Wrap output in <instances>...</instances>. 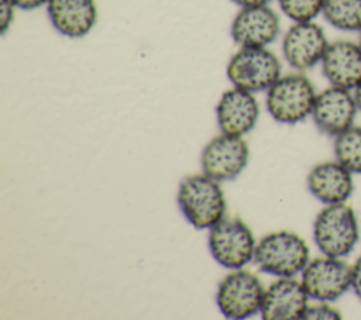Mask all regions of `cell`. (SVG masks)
<instances>
[{
    "label": "cell",
    "instance_id": "cell-1",
    "mask_svg": "<svg viewBox=\"0 0 361 320\" xmlns=\"http://www.w3.org/2000/svg\"><path fill=\"white\" fill-rule=\"evenodd\" d=\"M178 204L185 219L197 230L219 223L227 207L219 180L204 172L183 178L178 189Z\"/></svg>",
    "mask_w": 361,
    "mask_h": 320
},
{
    "label": "cell",
    "instance_id": "cell-2",
    "mask_svg": "<svg viewBox=\"0 0 361 320\" xmlns=\"http://www.w3.org/2000/svg\"><path fill=\"white\" fill-rule=\"evenodd\" d=\"M310 257L306 241L293 231H274L264 235L255 247L254 262L267 273L295 276L305 269Z\"/></svg>",
    "mask_w": 361,
    "mask_h": 320
},
{
    "label": "cell",
    "instance_id": "cell-3",
    "mask_svg": "<svg viewBox=\"0 0 361 320\" xmlns=\"http://www.w3.org/2000/svg\"><path fill=\"white\" fill-rule=\"evenodd\" d=\"M360 227L355 211L345 202L326 204L313 223V240L323 255L347 257L355 247Z\"/></svg>",
    "mask_w": 361,
    "mask_h": 320
},
{
    "label": "cell",
    "instance_id": "cell-4",
    "mask_svg": "<svg viewBox=\"0 0 361 320\" xmlns=\"http://www.w3.org/2000/svg\"><path fill=\"white\" fill-rule=\"evenodd\" d=\"M316 94L312 80L303 72L281 75L267 90V110L278 123L296 124L312 116Z\"/></svg>",
    "mask_w": 361,
    "mask_h": 320
},
{
    "label": "cell",
    "instance_id": "cell-5",
    "mask_svg": "<svg viewBox=\"0 0 361 320\" xmlns=\"http://www.w3.org/2000/svg\"><path fill=\"white\" fill-rule=\"evenodd\" d=\"M226 73L234 87L258 93L267 92L281 78L282 65L267 47H240L231 55Z\"/></svg>",
    "mask_w": 361,
    "mask_h": 320
},
{
    "label": "cell",
    "instance_id": "cell-6",
    "mask_svg": "<svg viewBox=\"0 0 361 320\" xmlns=\"http://www.w3.org/2000/svg\"><path fill=\"white\" fill-rule=\"evenodd\" d=\"M209 250L224 268H244L255 252V238L251 228L238 217H223L209 228Z\"/></svg>",
    "mask_w": 361,
    "mask_h": 320
},
{
    "label": "cell",
    "instance_id": "cell-7",
    "mask_svg": "<svg viewBox=\"0 0 361 320\" xmlns=\"http://www.w3.org/2000/svg\"><path fill=\"white\" fill-rule=\"evenodd\" d=\"M264 292L262 283L252 272L243 268L231 269L219 283L216 302L224 317L248 319L261 312Z\"/></svg>",
    "mask_w": 361,
    "mask_h": 320
},
{
    "label": "cell",
    "instance_id": "cell-8",
    "mask_svg": "<svg viewBox=\"0 0 361 320\" xmlns=\"http://www.w3.org/2000/svg\"><path fill=\"white\" fill-rule=\"evenodd\" d=\"M300 281L310 299L334 302L351 288V265L344 258L323 255L307 262Z\"/></svg>",
    "mask_w": 361,
    "mask_h": 320
},
{
    "label": "cell",
    "instance_id": "cell-9",
    "mask_svg": "<svg viewBox=\"0 0 361 320\" xmlns=\"http://www.w3.org/2000/svg\"><path fill=\"white\" fill-rule=\"evenodd\" d=\"M329 39L316 21L293 23L283 34L282 55L298 72H306L322 62Z\"/></svg>",
    "mask_w": 361,
    "mask_h": 320
},
{
    "label": "cell",
    "instance_id": "cell-10",
    "mask_svg": "<svg viewBox=\"0 0 361 320\" xmlns=\"http://www.w3.org/2000/svg\"><path fill=\"white\" fill-rule=\"evenodd\" d=\"M248 155V144L243 137L221 133L203 148L202 169L219 182L233 180L247 166Z\"/></svg>",
    "mask_w": 361,
    "mask_h": 320
},
{
    "label": "cell",
    "instance_id": "cell-11",
    "mask_svg": "<svg viewBox=\"0 0 361 320\" xmlns=\"http://www.w3.org/2000/svg\"><path fill=\"white\" fill-rule=\"evenodd\" d=\"M357 113L353 90L330 85L316 94L312 118L322 133L337 137L354 125Z\"/></svg>",
    "mask_w": 361,
    "mask_h": 320
},
{
    "label": "cell",
    "instance_id": "cell-12",
    "mask_svg": "<svg viewBox=\"0 0 361 320\" xmlns=\"http://www.w3.org/2000/svg\"><path fill=\"white\" fill-rule=\"evenodd\" d=\"M279 32V17L268 4L240 8L230 25V35L240 47H268Z\"/></svg>",
    "mask_w": 361,
    "mask_h": 320
},
{
    "label": "cell",
    "instance_id": "cell-13",
    "mask_svg": "<svg viewBox=\"0 0 361 320\" xmlns=\"http://www.w3.org/2000/svg\"><path fill=\"white\" fill-rule=\"evenodd\" d=\"M309 299L302 281L279 276L265 289L259 313L264 320H299L303 319Z\"/></svg>",
    "mask_w": 361,
    "mask_h": 320
},
{
    "label": "cell",
    "instance_id": "cell-14",
    "mask_svg": "<svg viewBox=\"0 0 361 320\" xmlns=\"http://www.w3.org/2000/svg\"><path fill=\"white\" fill-rule=\"evenodd\" d=\"M259 116L254 93L234 87L226 90L216 106V118L223 134L243 137L250 133Z\"/></svg>",
    "mask_w": 361,
    "mask_h": 320
},
{
    "label": "cell",
    "instance_id": "cell-15",
    "mask_svg": "<svg viewBox=\"0 0 361 320\" xmlns=\"http://www.w3.org/2000/svg\"><path fill=\"white\" fill-rule=\"evenodd\" d=\"M320 68L330 85L354 90L361 82V45L350 39L329 42Z\"/></svg>",
    "mask_w": 361,
    "mask_h": 320
},
{
    "label": "cell",
    "instance_id": "cell-16",
    "mask_svg": "<svg viewBox=\"0 0 361 320\" xmlns=\"http://www.w3.org/2000/svg\"><path fill=\"white\" fill-rule=\"evenodd\" d=\"M306 183L309 192L324 204L347 202L354 190L353 172L337 159L314 165Z\"/></svg>",
    "mask_w": 361,
    "mask_h": 320
},
{
    "label": "cell",
    "instance_id": "cell-17",
    "mask_svg": "<svg viewBox=\"0 0 361 320\" xmlns=\"http://www.w3.org/2000/svg\"><path fill=\"white\" fill-rule=\"evenodd\" d=\"M45 7L52 27L68 38L87 35L97 21L94 0H48Z\"/></svg>",
    "mask_w": 361,
    "mask_h": 320
},
{
    "label": "cell",
    "instance_id": "cell-18",
    "mask_svg": "<svg viewBox=\"0 0 361 320\" xmlns=\"http://www.w3.org/2000/svg\"><path fill=\"white\" fill-rule=\"evenodd\" d=\"M322 16L336 30L361 31V0H324Z\"/></svg>",
    "mask_w": 361,
    "mask_h": 320
},
{
    "label": "cell",
    "instance_id": "cell-19",
    "mask_svg": "<svg viewBox=\"0 0 361 320\" xmlns=\"http://www.w3.org/2000/svg\"><path fill=\"white\" fill-rule=\"evenodd\" d=\"M334 155L353 173L361 175V125H351L334 137Z\"/></svg>",
    "mask_w": 361,
    "mask_h": 320
},
{
    "label": "cell",
    "instance_id": "cell-20",
    "mask_svg": "<svg viewBox=\"0 0 361 320\" xmlns=\"http://www.w3.org/2000/svg\"><path fill=\"white\" fill-rule=\"evenodd\" d=\"M282 13L293 23L314 21L322 14L324 0H276Z\"/></svg>",
    "mask_w": 361,
    "mask_h": 320
},
{
    "label": "cell",
    "instance_id": "cell-21",
    "mask_svg": "<svg viewBox=\"0 0 361 320\" xmlns=\"http://www.w3.org/2000/svg\"><path fill=\"white\" fill-rule=\"evenodd\" d=\"M303 319L306 320H338L341 319L340 312L329 304V302H319L316 304H309Z\"/></svg>",
    "mask_w": 361,
    "mask_h": 320
},
{
    "label": "cell",
    "instance_id": "cell-22",
    "mask_svg": "<svg viewBox=\"0 0 361 320\" xmlns=\"http://www.w3.org/2000/svg\"><path fill=\"white\" fill-rule=\"evenodd\" d=\"M16 4L11 0H0V34L4 35L13 24L16 14Z\"/></svg>",
    "mask_w": 361,
    "mask_h": 320
},
{
    "label": "cell",
    "instance_id": "cell-23",
    "mask_svg": "<svg viewBox=\"0 0 361 320\" xmlns=\"http://www.w3.org/2000/svg\"><path fill=\"white\" fill-rule=\"evenodd\" d=\"M351 289L361 300V255L351 265Z\"/></svg>",
    "mask_w": 361,
    "mask_h": 320
},
{
    "label": "cell",
    "instance_id": "cell-24",
    "mask_svg": "<svg viewBox=\"0 0 361 320\" xmlns=\"http://www.w3.org/2000/svg\"><path fill=\"white\" fill-rule=\"evenodd\" d=\"M17 8L20 10H25V11H31V10H37L42 6H47L48 0H11Z\"/></svg>",
    "mask_w": 361,
    "mask_h": 320
},
{
    "label": "cell",
    "instance_id": "cell-25",
    "mask_svg": "<svg viewBox=\"0 0 361 320\" xmlns=\"http://www.w3.org/2000/svg\"><path fill=\"white\" fill-rule=\"evenodd\" d=\"M235 6H238L240 8L243 7H255V6H267L269 4L272 0H231Z\"/></svg>",
    "mask_w": 361,
    "mask_h": 320
},
{
    "label": "cell",
    "instance_id": "cell-26",
    "mask_svg": "<svg viewBox=\"0 0 361 320\" xmlns=\"http://www.w3.org/2000/svg\"><path fill=\"white\" fill-rule=\"evenodd\" d=\"M353 93H354V99H355L358 111H361V82L357 85V87L353 90Z\"/></svg>",
    "mask_w": 361,
    "mask_h": 320
},
{
    "label": "cell",
    "instance_id": "cell-27",
    "mask_svg": "<svg viewBox=\"0 0 361 320\" xmlns=\"http://www.w3.org/2000/svg\"><path fill=\"white\" fill-rule=\"evenodd\" d=\"M358 44H360V45H361V31H360V32H358Z\"/></svg>",
    "mask_w": 361,
    "mask_h": 320
}]
</instances>
